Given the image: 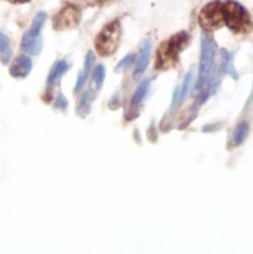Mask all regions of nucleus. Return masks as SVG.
Listing matches in <instances>:
<instances>
[{"label":"nucleus","mask_w":253,"mask_h":254,"mask_svg":"<svg viewBox=\"0 0 253 254\" xmlns=\"http://www.w3.org/2000/svg\"><path fill=\"white\" fill-rule=\"evenodd\" d=\"M191 36L188 31H180L170 39L163 41L159 46L155 59V69L168 71L179 64V55L189 46Z\"/></svg>","instance_id":"1"},{"label":"nucleus","mask_w":253,"mask_h":254,"mask_svg":"<svg viewBox=\"0 0 253 254\" xmlns=\"http://www.w3.org/2000/svg\"><path fill=\"white\" fill-rule=\"evenodd\" d=\"M216 50H217V44H216L215 39L208 32H201L200 66H198V77L195 86V89L200 93L205 91L208 82L215 73L213 64H215Z\"/></svg>","instance_id":"2"},{"label":"nucleus","mask_w":253,"mask_h":254,"mask_svg":"<svg viewBox=\"0 0 253 254\" xmlns=\"http://www.w3.org/2000/svg\"><path fill=\"white\" fill-rule=\"evenodd\" d=\"M225 25L236 35L252 32L253 21L248 10L236 0H226L222 4Z\"/></svg>","instance_id":"3"},{"label":"nucleus","mask_w":253,"mask_h":254,"mask_svg":"<svg viewBox=\"0 0 253 254\" xmlns=\"http://www.w3.org/2000/svg\"><path fill=\"white\" fill-rule=\"evenodd\" d=\"M122 26L119 20H113L99 31L94 39V47L99 56L107 57L117 51L121 42Z\"/></svg>","instance_id":"4"},{"label":"nucleus","mask_w":253,"mask_h":254,"mask_svg":"<svg viewBox=\"0 0 253 254\" xmlns=\"http://www.w3.org/2000/svg\"><path fill=\"white\" fill-rule=\"evenodd\" d=\"M46 21V12L41 11L34 17L30 29L24 34L21 39V50L27 55L37 56L42 50V37L41 30Z\"/></svg>","instance_id":"5"},{"label":"nucleus","mask_w":253,"mask_h":254,"mask_svg":"<svg viewBox=\"0 0 253 254\" xmlns=\"http://www.w3.org/2000/svg\"><path fill=\"white\" fill-rule=\"evenodd\" d=\"M222 4L223 2L220 0H213L201 9L198 14V25L202 31H215L225 25Z\"/></svg>","instance_id":"6"},{"label":"nucleus","mask_w":253,"mask_h":254,"mask_svg":"<svg viewBox=\"0 0 253 254\" xmlns=\"http://www.w3.org/2000/svg\"><path fill=\"white\" fill-rule=\"evenodd\" d=\"M81 10L73 4H67L52 19V27L56 31L74 29L81 21Z\"/></svg>","instance_id":"7"},{"label":"nucleus","mask_w":253,"mask_h":254,"mask_svg":"<svg viewBox=\"0 0 253 254\" xmlns=\"http://www.w3.org/2000/svg\"><path fill=\"white\" fill-rule=\"evenodd\" d=\"M32 69V61L26 55H20L12 61L10 66V74L15 78H25L30 74Z\"/></svg>","instance_id":"8"},{"label":"nucleus","mask_w":253,"mask_h":254,"mask_svg":"<svg viewBox=\"0 0 253 254\" xmlns=\"http://www.w3.org/2000/svg\"><path fill=\"white\" fill-rule=\"evenodd\" d=\"M220 54L221 61L220 66H218V72H220L222 76L228 74V76L232 77L233 79H237L238 73L235 68V64H233V61H235V52H230L226 49H221Z\"/></svg>","instance_id":"9"},{"label":"nucleus","mask_w":253,"mask_h":254,"mask_svg":"<svg viewBox=\"0 0 253 254\" xmlns=\"http://www.w3.org/2000/svg\"><path fill=\"white\" fill-rule=\"evenodd\" d=\"M150 52H151V39H148L144 41L143 46H141L140 51H139L138 59H136L135 64V69H134V78L141 76L144 73V71L146 69L149 64V60H150Z\"/></svg>","instance_id":"10"},{"label":"nucleus","mask_w":253,"mask_h":254,"mask_svg":"<svg viewBox=\"0 0 253 254\" xmlns=\"http://www.w3.org/2000/svg\"><path fill=\"white\" fill-rule=\"evenodd\" d=\"M151 78H146L141 82L138 86V88L134 92V96L130 101V107H129V114H133V118L135 116H138V109L140 107V104L143 103L144 98L146 97V93L149 91V87H150Z\"/></svg>","instance_id":"11"},{"label":"nucleus","mask_w":253,"mask_h":254,"mask_svg":"<svg viewBox=\"0 0 253 254\" xmlns=\"http://www.w3.org/2000/svg\"><path fill=\"white\" fill-rule=\"evenodd\" d=\"M68 68L69 64L66 60H60V61H57L52 66L51 71H50L49 76H47V87H49V89H51L55 84H57V82L61 79L64 72L68 71Z\"/></svg>","instance_id":"12"},{"label":"nucleus","mask_w":253,"mask_h":254,"mask_svg":"<svg viewBox=\"0 0 253 254\" xmlns=\"http://www.w3.org/2000/svg\"><path fill=\"white\" fill-rule=\"evenodd\" d=\"M250 134V124L247 121H241L240 123L236 126L235 130L232 133V139H231V144L232 146H241L246 141Z\"/></svg>","instance_id":"13"},{"label":"nucleus","mask_w":253,"mask_h":254,"mask_svg":"<svg viewBox=\"0 0 253 254\" xmlns=\"http://www.w3.org/2000/svg\"><path fill=\"white\" fill-rule=\"evenodd\" d=\"M93 99H94V91L93 89H89V91H87L86 93L81 97V99H79L78 104H77L76 107V113L78 114L79 117L88 116L89 111H91Z\"/></svg>","instance_id":"14"},{"label":"nucleus","mask_w":253,"mask_h":254,"mask_svg":"<svg viewBox=\"0 0 253 254\" xmlns=\"http://www.w3.org/2000/svg\"><path fill=\"white\" fill-rule=\"evenodd\" d=\"M11 54L12 50L10 46V40L0 32V61L6 64L11 59Z\"/></svg>","instance_id":"15"},{"label":"nucleus","mask_w":253,"mask_h":254,"mask_svg":"<svg viewBox=\"0 0 253 254\" xmlns=\"http://www.w3.org/2000/svg\"><path fill=\"white\" fill-rule=\"evenodd\" d=\"M104 78H106V69H104L103 64H98V66L94 68L93 76H92V87L91 89H93L94 92L101 89L102 84H103Z\"/></svg>","instance_id":"16"},{"label":"nucleus","mask_w":253,"mask_h":254,"mask_svg":"<svg viewBox=\"0 0 253 254\" xmlns=\"http://www.w3.org/2000/svg\"><path fill=\"white\" fill-rule=\"evenodd\" d=\"M192 79H193V69H190V71L186 73L183 84L180 86V103H183L184 99H185L186 96H188L191 84H192Z\"/></svg>","instance_id":"17"},{"label":"nucleus","mask_w":253,"mask_h":254,"mask_svg":"<svg viewBox=\"0 0 253 254\" xmlns=\"http://www.w3.org/2000/svg\"><path fill=\"white\" fill-rule=\"evenodd\" d=\"M133 61H134V55L133 54L126 55L124 59H122L121 61H119V64H117V67L114 68V71L122 72V71H124V69L129 68V67H130V64H133Z\"/></svg>","instance_id":"18"},{"label":"nucleus","mask_w":253,"mask_h":254,"mask_svg":"<svg viewBox=\"0 0 253 254\" xmlns=\"http://www.w3.org/2000/svg\"><path fill=\"white\" fill-rule=\"evenodd\" d=\"M87 77H88V74L84 73V71L82 69V71L78 73V76H77V81H76V84H74L73 93H79V92L82 91L83 86L86 84Z\"/></svg>","instance_id":"19"},{"label":"nucleus","mask_w":253,"mask_h":254,"mask_svg":"<svg viewBox=\"0 0 253 254\" xmlns=\"http://www.w3.org/2000/svg\"><path fill=\"white\" fill-rule=\"evenodd\" d=\"M94 59H96V57H94L93 52L88 51V54H87L86 57H84V66H83L84 73L89 74L92 66H93V64H94Z\"/></svg>","instance_id":"20"},{"label":"nucleus","mask_w":253,"mask_h":254,"mask_svg":"<svg viewBox=\"0 0 253 254\" xmlns=\"http://www.w3.org/2000/svg\"><path fill=\"white\" fill-rule=\"evenodd\" d=\"M68 107V101L64 98V96L62 93H59L56 97V102H55V108L61 109V111H64V109Z\"/></svg>","instance_id":"21"},{"label":"nucleus","mask_w":253,"mask_h":254,"mask_svg":"<svg viewBox=\"0 0 253 254\" xmlns=\"http://www.w3.org/2000/svg\"><path fill=\"white\" fill-rule=\"evenodd\" d=\"M11 4H25V2H29L30 0H7Z\"/></svg>","instance_id":"22"},{"label":"nucleus","mask_w":253,"mask_h":254,"mask_svg":"<svg viewBox=\"0 0 253 254\" xmlns=\"http://www.w3.org/2000/svg\"><path fill=\"white\" fill-rule=\"evenodd\" d=\"M99 5H104V4H108V2L113 1V0H96Z\"/></svg>","instance_id":"23"},{"label":"nucleus","mask_w":253,"mask_h":254,"mask_svg":"<svg viewBox=\"0 0 253 254\" xmlns=\"http://www.w3.org/2000/svg\"><path fill=\"white\" fill-rule=\"evenodd\" d=\"M252 99H253V89H252Z\"/></svg>","instance_id":"24"}]
</instances>
